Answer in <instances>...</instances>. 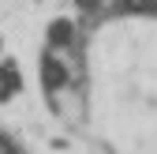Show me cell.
<instances>
[{
	"label": "cell",
	"instance_id": "cell-1",
	"mask_svg": "<svg viewBox=\"0 0 157 154\" xmlns=\"http://www.w3.org/2000/svg\"><path fill=\"white\" fill-rule=\"evenodd\" d=\"M37 83L90 154H157V0H67L45 23Z\"/></svg>",
	"mask_w": 157,
	"mask_h": 154
}]
</instances>
